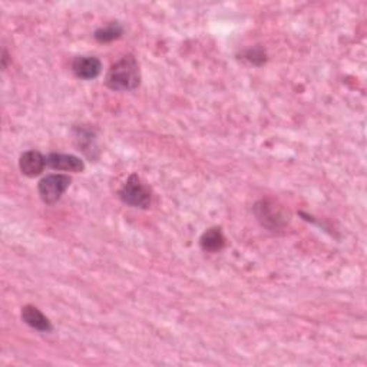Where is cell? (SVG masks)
Wrapping results in <instances>:
<instances>
[{"label":"cell","instance_id":"obj_1","mask_svg":"<svg viewBox=\"0 0 367 367\" xmlns=\"http://www.w3.org/2000/svg\"><path fill=\"white\" fill-rule=\"evenodd\" d=\"M105 84L112 91H135L141 84V72L134 55H127L115 62L107 73Z\"/></svg>","mask_w":367,"mask_h":367},{"label":"cell","instance_id":"obj_2","mask_svg":"<svg viewBox=\"0 0 367 367\" xmlns=\"http://www.w3.org/2000/svg\"><path fill=\"white\" fill-rule=\"evenodd\" d=\"M153 191L136 174H132L119 189V200L134 208L146 210L151 205Z\"/></svg>","mask_w":367,"mask_h":367},{"label":"cell","instance_id":"obj_3","mask_svg":"<svg viewBox=\"0 0 367 367\" xmlns=\"http://www.w3.org/2000/svg\"><path fill=\"white\" fill-rule=\"evenodd\" d=\"M254 214L258 223L270 231L281 230L288 224V215L274 200H261L254 205Z\"/></svg>","mask_w":367,"mask_h":367},{"label":"cell","instance_id":"obj_4","mask_svg":"<svg viewBox=\"0 0 367 367\" xmlns=\"http://www.w3.org/2000/svg\"><path fill=\"white\" fill-rule=\"evenodd\" d=\"M70 182L72 178L65 174H51L43 177L38 184L40 200L47 205L56 204L70 187Z\"/></svg>","mask_w":367,"mask_h":367},{"label":"cell","instance_id":"obj_5","mask_svg":"<svg viewBox=\"0 0 367 367\" xmlns=\"http://www.w3.org/2000/svg\"><path fill=\"white\" fill-rule=\"evenodd\" d=\"M72 72L82 81H92L101 75L102 62L96 56H77L72 62Z\"/></svg>","mask_w":367,"mask_h":367},{"label":"cell","instance_id":"obj_6","mask_svg":"<svg viewBox=\"0 0 367 367\" xmlns=\"http://www.w3.org/2000/svg\"><path fill=\"white\" fill-rule=\"evenodd\" d=\"M73 141H75L77 148L89 159H96L100 157V150H97L96 145V135L92 128L85 125L75 127L73 128Z\"/></svg>","mask_w":367,"mask_h":367},{"label":"cell","instance_id":"obj_7","mask_svg":"<svg viewBox=\"0 0 367 367\" xmlns=\"http://www.w3.org/2000/svg\"><path fill=\"white\" fill-rule=\"evenodd\" d=\"M46 165L55 171H65V173H84L85 171V162L69 154H49L46 157Z\"/></svg>","mask_w":367,"mask_h":367},{"label":"cell","instance_id":"obj_8","mask_svg":"<svg viewBox=\"0 0 367 367\" xmlns=\"http://www.w3.org/2000/svg\"><path fill=\"white\" fill-rule=\"evenodd\" d=\"M46 157L42 155L39 151L31 150L22 154L19 159V169L23 175H26L29 178L39 177L43 169L46 168Z\"/></svg>","mask_w":367,"mask_h":367},{"label":"cell","instance_id":"obj_9","mask_svg":"<svg viewBox=\"0 0 367 367\" xmlns=\"http://www.w3.org/2000/svg\"><path fill=\"white\" fill-rule=\"evenodd\" d=\"M20 317L24 325H28L31 329L40 331V333H51L54 330V326L51 320L35 306L28 304L22 309Z\"/></svg>","mask_w":367,"mask_h":367},{"label":"cell","instance_id":"obj_10","mask_svg":"<svg viewBox=\"0 0 367 367\" xmlns=\"http://www.w3.org/2000/svg\"><path fill=\"white\" fill-rule=\"evenodd\" d=\"M200 247L205 253H219L226 247V237L219 227H212L204 231L200 238Z\"/></svg>","mask_w":367,"mask_h":367},{"label":"cell","instance_id":"obj_11","mask_svg":"<svg viewBox=\"0 0 367 367\" xmlns=\"http://www.w3.org/2000/svg\"><path fill=\"white\" fill-rule=\"evenodd\" d=\"M122 33H124V28H122V24L118 22H114L105 28L96 29L93 33V38L101 43H109V42L119 39L122 36Z\"/></svg>","mask_w":367,"mask_h":367},{"label":"cell","instance_id":"obj_12","mask_svg":"<svg viewBox=\"0 0 367 367\" xmlns=\"http://www.w3.org/2000/svg\"><path fill=\"white\" fill-rule=\"evenodd\" d=\"M244 59H247L250 63H253V65H257V66H260V65H263L264 62H265V52L263 51V47H260V46H254V47H250V49H247V51L246 52H244Z\"/></svg>","mask_w":367,"mask_h":367},{"label":"cell","instance_id":"obj_13","mask_svg":"<svg viewBox=\"0 0 367 367\" xmlns=\"http://www.w3.org/2000/svg\"><path fill=\"white\" fill-rule=\"evenodd\" d=\"M8 58H9L8 51H6V49H3V58H2V68L3 69H6V66H8Z\"/></svg>","mask_w":367,"mask_h":367}]
</instances>
